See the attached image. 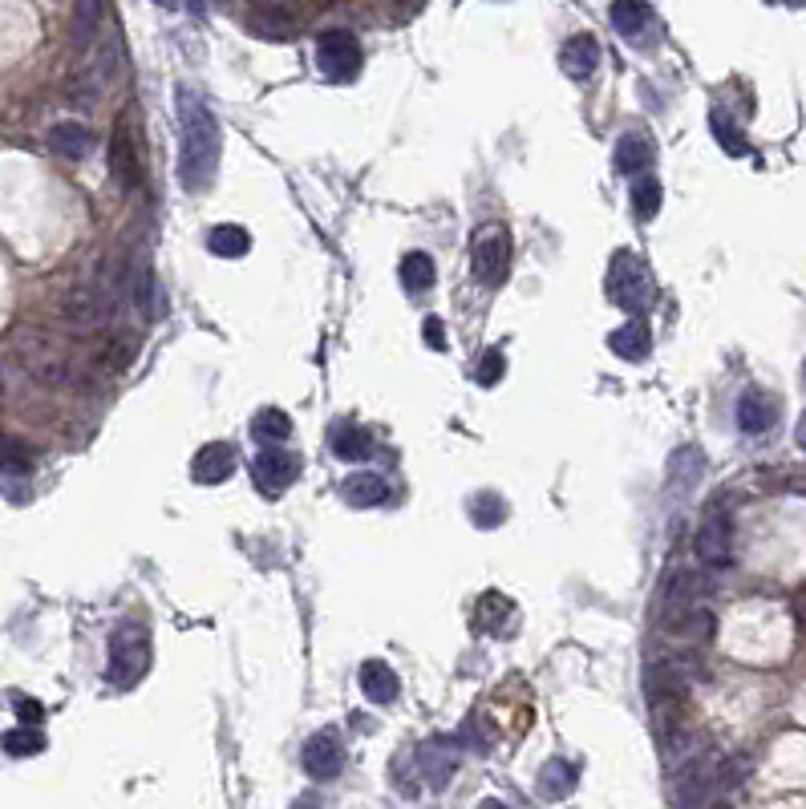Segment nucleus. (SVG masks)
<instances>
[{
	"label": "nucleus",
	"mask_w": 806,
	"mask_h": 809,
	"mask_svg": "<svg viewBox=\"0 0 806 809\" xmlns=\"http://www.w3.org/2000/svg\"><path fill=\"white\" fill-rule=\"evenodd\" d=\"M179 178L190 195H199L215 182L219 170V150H224V134L215 122L212 106L195 93V89H179Z\"/></svg>",
	"instance_id": "obj_1"
},
{
	"label": "nucleus",
	"mask_w": 806,
	"mask_h": 809,
	"mask_svg": "<svg viewBox=\"0 0 806 809\" xmlns=\"http://www.w3.org/2000/svg\"><path fill=\"white\" fill-rule=\"evenodd\" d=\"M665 632L681 640H709L714 635V611L706 608V579L697 571H672L661 588V611H657Z\"/></svg>",
	"instance_id": "obj_2"
},
{
	"label": "nucleus",
	"mask_w": 806,
	"mask_h": 809,
	"mask_svg": "<svg viewBox=\"0 0 806 809\" xmlns=\"http://www.w3.org/2000/svg\"><path fill=\"white\" fill-rule=\"evenodd\" d=\"M608 299L617 308H625L628 316H640V312L652 308L657 284H652L649 264L637 251H617L612 256V267H608Z\"/></svg>",
	"instance_id": "obj_3"
},
{
	"label": "nucleus",
	"mask_w": 806,
	"mask_h": 809,
	"mask_svg": "<svg viewBox=\"0 0 806 809\" xmlns=\"http://www.w3.org/2000/svg\"><path fill=\"white\" fill-rule=\"evenodd\" d=\"M146 668H150V632H146L142 623L126 620L122 628L110 635V664H106V677H110V684L130 688L146 677Z\"/></svg>",
	"instance_id": "obj_4"
},
{
	"label": "nucleus",
	"mask_w": 806,
	"mask_h": 809,
	"mask_svg": "<svg viewBox=\"0 0 806 809\" xmlns=\"http://www.w3.org/2000/svg\"><path fill=\"white\" fill-rule=\"evenodd\" d=\"M471 259H474V276H479L482 288H499V284H503L507 272H511V231H507L503 223H486V227H479Z\"/></svg>",
	"instance_id": "obj_5"
},
{
	"label": "nucleus",
	"mask_w": 806,
	"mask_h": 809,
	"mask_svg": "<svg viewBox=\"0 0 806 809\" xmlns=\"http://www.w3.org/2000/svg\"><path fill=\"white\" fill-rule=\"evenodd\" d=\"M361 45L353 33H345V29H328V33H321V41H316V69L325 73L328 81H353L361 73Z\"/></svg>",
	"instance_id": "obj_6"
},
{
	"label": "nucleus",
	"mask_w": 806,
	"mask_h": 809,
	"mask_svg": "<svg viewBox=\"0 0 806 809\" xmlns=\"http://www.w3.org/2000/svg\"><path fill=\"white\" fill-rule=\"evenodd\" d=\"M110 175L122 190H135L142 182V158H138V138L130 130V118H118L110 134Z\"/></svg>",
	"instance_id": "obj_7"
},
{
	"label": "nucleus",
	"mask_w": 806,
	"mask_h": 809,
	"mask_svg": "<svg viewBox=\"0 0 806 809\" xmlns=\"http://www.w3.org/2000/svg\"><path fill=\"white\" fill-rule=\"evenodd\" d=\"M694 551L706 566H729V559H734V526H729L726 511H709L706 519H701Z\"/></svg>",
	"instance_id": "obj_8"
},
{
	"label": "nucleus",
	"mask_w": 806,
	"mask_h": 809,
	"mask_svg": "<svg viewBox=\"0 0 806 809\" xmlns=\"http://www.w3.org/2000/svg\"><path fill=\"white\" fill-rule=\"evenodd\" d=\"M608 21H612V29H617L628 45L657 41V12H652L649 0H612Z\"/></svg>",
	"instance_id": "obj_9"
},
{
	"label": "nucleus",
	"mask_w": 806,
	"mask_h": 809,
	"mask_svg": "<svg viewBox=\"0 0 806 809\" xmlns=\"http://www.w3.org/2000/svg\"><path fill=\"white\" fill-rule=\"evenodd\" d=\"M301 766L313 781H333V777L345 769V744H341V737L328 729L308 737L301 749Z\"/></svg>",
	"instance_id": "obj_10"
},
{
	"label": "nucleus",
	"mask_w": 806,
	"mask_h": 809,
	"mask_svg": "<svg viewBox=\"0 0 806 809\" xmlns=\"http://www.w3.org/2000/svg\"><path fill=\"white\" fill-rule=\"evenodd\" d=\"M252 474H256V486L264 490L268 499H281L284 490L301 477V457L288 454V450H259Z\"/></svg>",
	"instance_id": "obj_11"
},
{
	"label": "nucleus",
	"mask_w": 806,
	"mask_h": 809,
	"mask_svg": "<svg viewBox=\"0 0 806 809\" xmlns=\"http://www.w3.org/2000/svg\"><path fill=\"white\" fill-rule=\"evenodd\" d=\"M417 766L422 777L430 781V789H446V781L459 769V737H434L417 749Z\"/></svg>",
	"instance_id": "obj_12"
},
{
	"label": "nucleus",
	"mask_w": 806,
	"mask_h": 809,
	"mask_svg": "<svg viewBox=\"0 0 806 809\" xmlns=\"http://www.w3.org/2000/svg\"><path fill=\"white\" fill-rule=\"evenodd\" d=\"M236 474V445L227 442H207L195 454V462H190V477L199 482V486H219V482H227V477Z\"/></svg>",
	"instance_id": "obj_13"
},
{
	"label": "nucleus",
	"mask_w": 806,
	"mask_h": 809,
	"mask_svg": "<svg viewBox=\"0 0 806 809\" xmlns=\"http://www.w3.org/2000/svg\"><path fill=\"white\" fill-rule=\"evenodd\" d=\"M515 620H519V611H515V603L507 595H499V591H486V595L479 599V608H474V628L479 632H486V635H515Z\"/></svg>",
	"instance_id": "obj_14"
},
{
	"label": "nucleus",
	"mask_w": 806,
	"mask_h": 809,
	"mask_svg": "<svg viewBox=\"0 0 806 809\" xmlns=\"http://www.w3.org/2000/svg\"><path fill=\"white\" fill-rule=\"evenodd\" d=\"M774 422H778L774 397H766L761 388H746L738 397V430L750 433V437H761V433L774 430Z\"/></svg>",
	"instance_id": "obj_15"
},
{
	"label": "nucleus",
	"mask_w": 806,
	"mask_h": 809,
	"mask_svg": "<svg viewBox=\"0 0 806 809\" xmlns=\"http://www.w3.org/2000/svg\"><path fill=\"white\" fill-rule=\"evenodd\" d=\"M596 66H600V41H596L592 33H576V37H568V41H563L560 69L568 73L571 81L592 78Z\"/></svg>",
	"instance_id": "obj_16"
},
{
	"label": "nucleus",
	"mask_w": 806,
	"mask_h": 809,
	"mask_svg": "<svg viewBox=\"0 0 806 809\" xmlns=\"http://www.w3.org/2000/svg\"><path fill=\"white\" fill-rule=\"evenodd\" d=\"M608 348H612V353H617L620 361H632V365H640V361H645V356L652 353V333H649V324L632 316V320L620 324L617 333L608 336Z\"/></svg>",
	"instance_id": "obj_17"
},
{
	"label": "nucleus",
	"mask_w": 806,
	"mask_h": 809,
	"mask_svg": "<svg viewBox=\"0 0 806 809\" xmlns=\"http://www.w3.org/2000/svg\"><path fill=\"white\" fill-rule=\"evenodd\" d=\"M701 474H706V457H701V450H697V445H681L669 462V490L689 499L697 490V482H701Z\"/></svg>",
	"instance_id": "obj_18"
},
{
	"label": "nucleus",
	"mask_w": 806,
	"mask_h": 809,
	"mask_svg": "<svg viewBox=\"0 0 806 809\" xmlns=\"http://www.w3.org/2000/svg\"><path fill=\"white\" fill-rule=\"evenodd\" d=\"M652 158H657V146H652L645 134H637V130L620 134L617 155H612L620 175H645V170L652 167Z\"/></svg>",
	"instance_id": "obj_19"
},
{
	"label": "nucleus",
	"mask_w": 806,
	"mask_h": 809,
	"mask_svg": "<svg viewBox=\"0 0 806 809\" xmlns=\"http://www.w3.org/2000/svg\"><path fill=\"white\" fill-rule=\"evenodd\" d=\"M101 12H106V0H78V4H73V17H69V45H73L78 53L98 41Z\"/></svg>",
	"instance_id": "obj_20"
},
{
	"label": "nucleus",
	"mask_w": 806,
	"mask_h": 809,
	"mask_svg": "<svg viewBox=\"0 0 806 809\" xmlns=\"http://www.w3.org/2000/svg\"><path fill=\"white\" fill-rule=\"evenodd\" d=\"M357 680H361V692H365L373 704H390V700L397 697V688H402L397 684V672H393L385 660H365Z\"/></svg>",
	"instance_id": "obj_21"
},
{
	"label": "nucleus",
	"mask_w": 806,
	"mask_h": 809,
	"mask_svg": "<svg viewBox=\"0 0 806 809\" xmlns=\"http://www.w3.org/2000/svg\"><path fill=\"white\" fill-rule=\"evenodd\" d=\"M328 445H333V454L341 457V462H365V457L373 454L370 433L353 422H336L333 430H328Z\"/></svg>",
	"instance_id": "obj_22"
},
{
	"label": "nucleus",
	"mask_w": 806,
	"mask_h": 809,
	"mask_svg": "<svg viewBox=\"0 0 806 809\" xmlns=\"http://www.w3.org/2000/svg\"><path fill=\"white\" fill-rule=\"evenodd\" d=\"M49 146H53L61 158H69V162H81V158L94 150V134L81 122H57L53 130H49Z\"/></svg>",
	"instance_id": "obj_23"
},
{
	"label": "nucleus",
	"mask_w": 806,
	"mask_h": 809,
	"mask_svg": "<svg viewBox=\"0 0 806 809\" xmlns=\"http://www.w3.org/2000/svg\"><path fill=\"white\" fill-rule=\"evenodd\" d=\"M345 502L348 506H381V502L390 499V482L381 474H353L345 477Z\"/></svg>",
	"instance_id": "obj_24"
},
{
	"label": "nucleus",
	"mask_w": 806,
	"mask_h": 809,
	"mask_svg": "<svg viewBox=\"0 0 806 809\" xmlns=\"http://www.w3.org/2000/svg\"><path fill=\"white\" fill-rule=\"evenodd\" d=\"M571 789H576V766H571V761L556 757V761H548V766L539 769V798L563 801Z\"/></svg>",
	"instance_id": "obj_25"
},
{
	"label": "nucleus",
	"mask_w": 806,
	"mask_h": 809,
	"mask_svg": "<svg viewBox=\"0 0 806 809\" xmlns=\"http://www.w3.org/2000/svg\"><path fill=\"white\" fill-rule=\"evenodd\" d=\"M397 279H402V288H405V292H414V296H422V292L434 288L438 267H434V259H430L426 251H410V256L402 259V267H397Z\"/></svg>",
	"instance_id": "obj_26"
},
{
	"label": "nucleus",
	"mask_w": 806,
	"mask_h": 809,
	"mask_svg": "<svg viewBox=\"0 0 806 809\" xmlns=\"http://www.w3.org/2000/svg\"><path fill=\"white\" fill-rule=\"evenodd\" d=\"M207 247H212V256H219V259H239L252 251V235H247L244 227H236V223H224V227H215V231L207 235Z\"/></svg>",
	"instance_id": "obj_27"
},
{
	"label": "nucleus",
	"mask_w": 806,
	"mask_h": 809,
	"mask_svg": "<svg viewBox=\"0 0 806 809\" xmlns=\"http://www.w3.org/2000/svg\"><path fill=\"white\" fill-rule=\"evenodd\" d=\"M709 126H714V138H717V146L726 150V155H734V158H741L750 146H746V138H741V126L729 118L726 110H714L709 114Z\"/></svg>",
	"instance_id": "obj_28"
},
{
	"label": "nucleus",
	"mask_w": 806,
	"mask_h": 809,
	"mask_svg": "<svg viewBox=\"0 0 806 809\" xmlns=\"http://www.w3.org/2000/svg\"><path fill=\"white\" fill-rule=\"evenodd\" d=\"M247 24H252V33L268 37V41H288L292 29H296V21L284 9H259Z\"/></svg>",
	"instance_id": "obj_29"
},
{
	"label": "nucleus",
	"mask_w": 806,
	"mask_h": 809,
	"mask_svg": "<svg viewBox=\"0 0 806 809\" xmlns=\"http://www.w3.org/2000/svg\"><path fill=\"white\" fill-rule=\"evenodd\" d=\"M661 182L652 175H637V182H632V211L640 215V219H652V215L661 211Z\"/></svg>",
	"instance_id": "obj_30"
},
{
	"label": "nucleus",
	"mask_w": 806,
	"mask_h": 809,
	"mask_svg": "<svg viewBox=\"0 0 806 809\" xmlns=\"http://www.w3.org/2000/svg\"><path fill=\"white\" fill-rule=\"evenodd\" d=\"M252 433H256V442H288V433H292L288 413H284V410L256 413V425H252Z\"/></svg>",
	"instance_id": "obj_31"
},
{
	"label": "nucleus",
	"mask_w": 806,
	"mask_h": 809,
	"mask_svg": "<svg viewBox=\"0 0 806 809\" xmlns=\"http://www.w3.org/2000/svg\"><path fill=\"white\" fill-rule=\"evenodd\" d=\"M0 744H4V749H9L12 757H33V753H41V749H46V737L24 724V729L4 732V741H0Z\"/></svg>",
	"instance_id": "obj_32"
},
{
	"label": "nucleus",
	"mask_w": 806,
	"mask_h": 809,
	"mask_svg": "<svg viewBox=\"0 0 806 809\" xmlns=\"http://www.w3.org/2000/svg\"><path fill=\"white\" fill-rule=\"evenodd\" d=\"M471 519L479 522L482 531H486V526H499V522L507 519V502L499 499V494H479V499L471 502Z\"/></svg>",
	"instance_id": "obj_33"
},
{
	"label": "nucleus",
	"mask_w": 806,
	"mask_h": 809,
	"mask_svg": "<svg viewBox=\"0 0 806 809\" xmlns=\"http://www.w3.org/2000/svg\"><path fill=\"white\" fill-rule=\"evenodd\" d=\"M29 450L21 442H12V437H0V470H9V474H29Z\"/></svg>",
	"instance_id": "obj_34"
},
{
	"label": "nucleus",
	"mask_w": 806,
	"mask_h": 809,
	"mask_svg": "<svg viewBox=\"0 0 806 809\" xmlns=\"http://www.w3.org/2000/svg\"><path fill=\"white\" fill-rule=\"evenodd\" d=\"M503 373H507V356H503V348H491V353H482L479 373H474V381H479L482 388H491V385H499V381H503Z\"/></svg>",
	"instance_id": "obj_35"
},
{
	"label": "nucleus",
	"mask_w": 806,
	"mask_h": 809,
	"mask_svg": "<svg viewBox=\"0 0 806 809\" xmlns=\"http://www.w3.org/2000/svg\"><path fill=\"white\" fill-rule=\"evenodd\" d=\"M422 336H426V344L430 348H438V353L446 348V333H442V320H438V316H430V320L422 324Z\"/></svg>",
	"instance_id": "obj_36"
},
{
	"label": "nucleus",
	"mask_w": 806,
	"mask_h": 809,
	"mask_svg": "<svg viewBox=\"0 0 806 809\" xmlns=\"http://www.w3.org/2000/svg\"><path fill=\"white\" fill-rule=\"evenodd\" d=\"M17 717H21V724H41L46 709H41L37 700H21V704H17Z\"/></svg>",
	"instance_id": "obj_37"
},
{
	"label": "nucleus",
	"mask_w": 806,
	"mask_h": 809,
	"mask_svg": "<svg viewBox=\"0 0 806 809\" xmlns=\"http://www.w3.org/2000/svg\"><path fill=\"white\" fill-rule=\"evenodd\" d=\"M795 442H798V450H806V413L798 417V430H795Z\"/></svg>",
	"instance_id": "obj_38"
},
{
	"label": "nucleus",
	"mask_w": 806,
	"mask_h": 809,
	"mask_svg": "<svg viewBox=\"0 0 806 809\" xmlns=\"http://www.w3.org/2000/svg\"><path fill=\"white\" fill-rule=\"evenodd\" d=\"M786 4H806V0H786Z\"/></svg>",
	"instance_id": "obj_39"
},
{
	"label": "nucleus",
	"mask_w": 806,
	"mask_h": 809,
	"mask_svg": "<svg viewBox=\"0 0 806 809\" xmlns=\"http://www.w3.org/2000/svg\"><path fill=\"white\" fill-rule=\"evenodd\" d=\"M155 4H170V0H155Z\"/></svg>",
	"instance_id": "obj_40"
}]
</instances>
